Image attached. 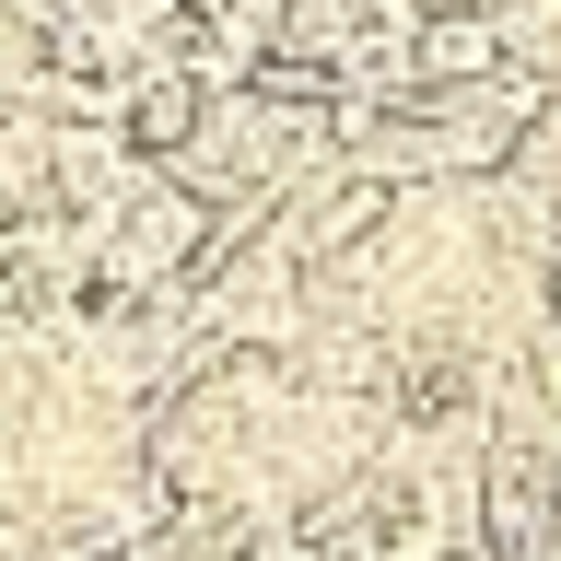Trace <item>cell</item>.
<instances>
[{"mask_svg":"<svg viewBox=\"0 0 561 561\" xmlns=\"http://www.w3.org/2000/svg\"><path fill=\"white\" fill-rule=\"evenodd\" d=\"M421 70H433V82H480V70H491V24H480V12L433 24V35H421Z\"/></svg>","mask_w":561,"mask_h":561,"instance_id":"cell-1","label":"cell"},{"mask_svg":"<svg viewBox=\"0 0 561 561\" xmlns=\"http://www.w3.org/2000/svg\"><path fill=\"white\" fill-rule=\"evenodd\" d=\"M129 117H140V140H164V152H175V140L199 129V82H187V70H164V82H140Z\"/></svg>","mask_w":561,"mask_h":561,"instance_id":"cell-2","label":"cell"},{"mask_svg":"<svg viewBox=\"0 0 561 561\" xmlns=\"http://www.w3.org/2000/svg\"><path fill=\"white\" fill-rule=\"evenodd\" d=\"M187 234H199V199H140V222H129L140 257H187Z\"/></svg>","mask_w":561,"mask_h":561,"instance_id":"cell-3","label":"cell"}]
</instances>
